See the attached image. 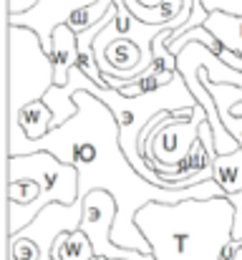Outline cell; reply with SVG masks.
I'll list each match as a JSON object with an SVG mask.
<instances>
[{"label":"cell","mask_w":242,"mask_h":260,"mask_svg":"<svg viewBox=\"0 0 242 260\" xmlns=\"http://www.w3.org/2000/svg\"><path fill=\"white\" fill-rule=\"evenodd\" d=\"M79 111L71 121L53 129L41 142H30L25 132L15 126H5V147L8 157H25L36 152H48L56 159L74 165L79 170V200L86 194L103 189L114 194L116 200V222L111 230V240L119 248L136 250L144 255H152V248L142 230L136 228V212L152 202L177 205L184 200H215L225 197L220 184L215 179L202 182L189 189H164L152 182H147L142 174L131 167L126 159L121 142H119V124L111 114V109L96 99L91 91H79L74 96Z\"/></svg>","instance_id":"1"},{"label":"cell","mask_w":242,"mask_h":260,"mask_svg":"<svg viewBox=\"0 0 242 260\" xmlns=\"http://www.w3.org/2000/svg\"><path fill=\"white\" fill-rule=\"evenodd\" d=\"M136 228L154 260H222L232 243L235 207L227 197L152 202L136 212Z\"/></svg>","instance_id":"2"},{"label":"cell","mask_w":242,"mask_h":260,"mask_svg":"<svg viewBox=\"0 0 242 260\" xmlns=\"http://www.w3.org/2000/svg\"><path fill=\"white\" fill-rule=\"evenodd\" d=\"M86 91H91L96 99H101V101L111 109V114H114V119H116V124H119L121 149H124L126 159L131 162V167L142 174L147 182H152V184H157V187H164L159 177L149 170L147 159L142 157L139 137H142V132L152 124V119H157L164 111H194V109H197V99L192 96V91L187 86V81L182 79V74L177 71V76H174V81H171L169 86L159 88V91H154V93L136 96V99H126V96H121L119 91H114V88H101L98 84H93V81L88 84ZM164 189H166V187H164Z\"/></svg>","instance_id":"3"},{"label":"cell","mask_w":242,"mask_h":260,"mask_svg":"<svg viewBox=\"0 0 242 260\" xmlns=\"http://www.w3.org/2000/svg\"><path fill=\"white\" fill-rule=\"evenodd\" d=\"M20 179L38 182L41 197H38V202H33L28 207L8 202L5 238H13L20 230H25L51 205L71 207V205L79 202V170L74 165H66V162L56 159L48 152H36V154H25V157H8L5 159V184L20 182Z\"/></svg>","instance_id":"4"},{"label":"cell","mask_w":242,"mask_h":260,"mask_svg":"<svg viewBox=\"0 0 242 260\" xmlns=\"http://www.w3.org/2000/svg\"><path fill=\"white\" fill-rule=\"evenodd\" d=\"M5 43H8V76H5V106L8 119L5 124H13L18 114L43 101L46 93L56 86V71L51 63V56L46 53L41 38L18 25L5 28Z\"/></svg>","instance_id":"5"},{"label":"cell","mask_w":242,"mask_h":260,"mask_svg":"<svg viewBox=\"0 0 242 260\" xmlns=\"http://www.w3.org/2000/svg\"><path fill=\"white\" fill-rule=\"evenodd\" d=\"M83 220V200H79L76 205L66 207V205H51L46 207L25 230H20L18 235L30 238L41 245L43 255L41 260H53V245L63 233H76Z\"/></svg>","instance_id":"6"},{"label":"cell","mask_w":242,"mask_h":260,"mask_svg":"<svg viewBox=\"0 0 242 260\" xmlns=\"http://www.w3.org/2000/svg\"><path fill=\"white\" fill-rule=\"evenodd\" d=\"M98 69L103 76L119 79V81H131L139 71V66L144 63V53L134 41L126 38H116L109 41L103 46H93Z\"/></svg>","instance_id":"7"},{"label":"cell","mask_w":242,"mask_h":260,"mask_svg":"<svg viewBox=\"0 0 242 260\" xmlns=\"http://www.w3.org/2000/svg\"><path fill=\"white\" fill-rule=\"evenodd\" d=\"M51 63L56 71V86H66L68 84V74L79 61V36L68 28L61 25L53 33V48H51Z\"/></svg>","instance_id":"8"},{"label":"cell","mask_w":242,"mask_h":260,"mask_svg":"<svg viewBox=\"0 0 242 260\" xmlns=\"http://www.w3.org/2000/svg\"><path fill=\"white\" fill-rule=\"evenodd\" d=\"M124 5L144 25H166V23L177 20L184 10V5H174L166 0H124Z\"/></svg>","instance_id":"9"},{"label":"cell","mask_w":242,"mask_h":260,"mask_svg":"<svg viewBox=\"0 0 242 260\" xmlns=\"http://www.w3.org/2000/svg\"><path fill=\"white\" fill-rule=\"evenodd\" d=\"M202 28H207L222 43L225 51H232V53L242 56V15L210 13V18Z\"/></svg>","instance_id":"10"},{"label":"cell","mask_w":242,"mask_h":260,"mask_svg":"<svg viewBox=\"0 0 242 260\" xmlns=\"http://www.w3.org/2000/svg\"><path fill=\"white\" fill-rule=\"evenodd\" d=\"M15 124L25 132V137L30 142H41L43 137H48L53 132V111L43 101H36V104L25 106L18 114V119L13 124H8V126H15Z\"/></svg>","instance_id":"11"},{"label":"cell","mask_w":242,"mask_h":260,"mask_svg":"<svg viewBox=\"0 0 242 260\" xmlns=\"http://www.w3.org/2000/svg\"><path fill=\"white\" fill-rule=\"evenodd\" d=\"M212 179L220 184L225 197L240 194L242 192V149L217 157L212 162Z\"/></svg>","instance_id":"12"},{"label":"cell","mask_w":242,"mask_h":260,"mask_svg":"<svg viewBox=\"0 0 242 260\" xmlns=\"http://www.w3.org/2000/svg\"><path fill=\"white\" fill-rule=\"evenodd\" d=\"M93 245L91 240L76 230V233H63L56 245H53V260H93Z\"/></svg>","instance_id":"13"},{"label":"cell","mask_w":242,"mask_h":260,"mask_svg":"<svg viewBox=\"0 0 242 260\" xmlns=\"http://www.w3.org/2000/svg\"><path fill=\"white\" fill-rule=\"evenodd\" d=\"M5 194H8V202L20 205V207H28V205L38 202L41 187H38V182H33V179H20V182H10L8 189H5Z\"/></svg>","instance_id":"14"},{"label":"cell","mask_w":242,"mask_h":260,"mask_svg":"<svg viewBox=\"0 0 242 260\" xmlns=\"http://www.w3.org/2000/svg\"><path fill=\"white\" fill-rule=\"evenodd\" d=\"M202 8H204L207 13L242 15V0H202Z\"/></svg>","instance_id":"15"},{"label":"cell","mask_w":242,"mask_h":260,"mask_svg":"<svg viewBox=\"0 0 242 260\" xmlns=\"http://www.w3.org/2000/svg\"><path fill=\"white\" fill-rule=\"evenodd\" d=\"M235 207V228H232V240L235 243H242V192L240 194H232L227 197Z\"/></svg>","instance_id":"16"},{"label":"cell","mask_w":242,"mask_h":260,"mask_svg":"<svg viewBox=\"0 0 242 260\" xmlns=\"http://www.w3.org/2000/svg\"><path fill=\"white\" fill-rule=\"evenodd\" d=\"M41 0H8V15H23L30 13Z\"/></svg>","instance_id":"17"},{"label":"cell","mask_w":242,"mask_h":260,"mask_svg":"<svg viewBox=\"0 0 242 260\" xmlns=\"http://www.w3.org/2000/svg\"><path fill=\"white\" fill-rule=\"evenodd\" d=\"M230 111H232V114H235V116H242V104H237V106H232V109H230Z\"/></svg>","instance_id":"18"},{"label":"cell","mask_w":242,"mask_h":260,"mask_svg":"<svg viewBox=\"0 0 242 260\" xmlns=\"http://www.w3.org/2000/svg\"><path fill=\"white\" fill-rule=\"evenodd\" d=\"M235 260H242V248L237 250V255H235Z\"/></svg>","instance_id":"19"}]
</instances>
